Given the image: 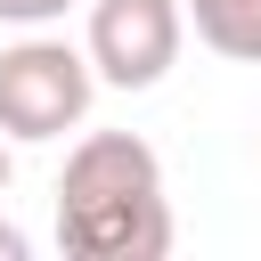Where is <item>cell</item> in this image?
Segmentation results:
<instances>
[{"instance_id": "cell-7", "label": "cell", "mask_w": 261, "mask_h": 261, "mask_svg": "<svg viewBox=\"0 0 261 261\" xmlns=\"http://www.w3.org/2000/svg\"><path fill=\"white\" fill-rule=\"evenodd\" d=\"M8 171H16V155H8V139H0V196H8Z\"/></svg>"}, {"instance_id": "cell-5", "label": "cell", "mask_w": 261, "mask_h": 261, "mask_svg": "<svg viewBox=\"0 0 261 261\" xmlns=\"http://www.w3.org/2000/svg\"><path fill=\"white\" fill-rule=\"evenodd\" d=\"M65 8H73V0H0V24H24V33H33V24H57Z\"/></svg>"}, {"instance_id": "cell-8", "label": "cell", "mask_w": 261, "mask_h": 261, "mask_svg": "<svg viewBox=\"0 0 261 261\" xmlns=\"http://www.w3.org/2000/svg\"><path fill=\"white\" fill-rule=\"evenodd\" d=\"M253 139H261V122H253Z\"/></svg>"}, {"instance_id": "cell-1", "label": "cell", "mask_w": 261, "mask_h": 261, "mask_svg": "<svg viewBox=\"0 0 261 261\" xmlns=\"http://www.w3.org/2000/svg\"><path fill=\"white\" fill-rule=\"evenodd\" d=\"M57 245L73 261H163L171 196L163 155L139 130H90L57 171Z\"/></svg>"}, {"instance_id": "cell-6", "label": "cell", "mask_w": 261, "mask_h": 261, "mask_svg": "<svg viewBox=\"0 0 261 261\" xmlns=\"http://www.w3.org/2000/svg\"><path fill=\"white\" fill-rule=\"evenodd\" d=\"M0 261H33V237H24L16 220H0Z\"/></svg>"}, {"instance_id": "cell-3", "label": "cell", "mask_w": 261, "mask_h": 261, "mask_svg": "<svg viewBox=\"0 0 261 261\" xmlns=\"http://www.w3.org/2000/svg\"><path fill=\"white\" fill-rule=\"evenodd\" d=\"M179 41H188L179 0H90L82 57H90V73L106 90H155L179 65Z\"/></svg>"}, {"instance_id": "cell-2", "label": "cell", "mask_w": 261, "mask_h": 261, "mask_svg": "<svg viewBox=\"0 0 261 261\" xmlns=\"http://www.w3.org/2000/svg\"><path fill=\"white\" fill-rule=\"evenodd\" d=\"M90 98H98V73L73 41L33 24L16 49H0V139L8 147H49V139L82 130Z\"/></svg>"}, {"instance_id": "cell-4", "label": "cell", "mask_w": 261, "mask_h": 261, "mask_svg": "<svg viewBox=\"0 0 261 261\" xmlns=\"http://www.w3.org/2000/svg\"><path fill=\"white\" fill-rule=\"evenodd\" d=\"M196 41L237 57V65H261V0H179Z\"/></svg>"}]
</instances>
